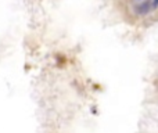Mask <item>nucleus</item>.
Segmentation results:
<instances>
[{
    "label": "nucleus",
    "mask_w": 158,
    "mask_h": 133,
    "mask_svg": "<svg viewBox=\"0 0 158 133\" xmlns=\"http://www.w3.org/2000/svg\"><path fill=\"white\" fill-rule=\"evenodd\" d=\"M150 10H151V3H150V1H143V3H140L139 6L135 7V13L139 14V15H144V14H147Z\"/></svg>",
    "instance_id": "1"
},
{
    "label": "nucleus",
    "mask_w": 158,
    "mask_h": 133,
    "mask_svg": "<svg viewBox=\"0 0 158 133\" xmlns=\"http://www.w3.org/2000/svg\"><path fill=\"white\" fill-rule=\"evenodd\" d=\"M158 7V0H154L153 1V8H157Z\"/></svg>",
    "instance_id": "2"
},
{
    "label": "nucleus",
    "mask_w": 158,
    "mask_h": 133,
    "mask_svg": "<svg viewBox=\"0 0 158 133\" xmlns=\"http://www.w3.org/2000/svg\"><path fill=\"white\" fill-rule=\"evenodd\" d=\"M137 1H139V0H137Z\"/></svg>",
    "instance_id": "3"
}]
</instances>
